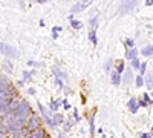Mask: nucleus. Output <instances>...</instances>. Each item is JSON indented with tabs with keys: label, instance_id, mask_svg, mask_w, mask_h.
Segmentation results:
<instances>
[{
	"label": "nucleus",
	"instance_id": "f257e3e1",
	"mask_svg": "<svg viewBox=\"0 0 153 138\" xmlns=\"http://www.w3.org/2000/svg\"><path fill=\"white\" fill-rule=\"evenodd\" d=\"M12 114L16 115V118L28 120V117H29V114H31V107H29V104H28L26 101H22V103L17 106V109L12 112Z\"/></svg>",
	"mask_w": 153,
	"mask_h": 138
},
{
	"label": "nucleus",
	"instance_id": "f03ea898",
	"mask_svg": "<svg viewBox=\"0 0 153 138\" xmlns=\"http://www.w3.org/2000/svg\"><path fill=\"white\" fill-rule=\"evenodd\" d=\"M0 52L5 54L6 57H12V58L19 57V52L16 48H12L11 45H6V43H2V42H0Z\"/></svg>",
	"mask_w": 153,
	"mask_h": 138
},
{
	"label": "nucleus",
	"instance_id": "7ed1b4c3",
	"mask_svg": "<svg viewBox=\"0 0 153 138\" xmlns=\"http://www.w3.org/2000/svg\"><path fill=\"white\" fill-rule=\"evenodd\" d=\"M136 3H138V0H124L121 8H120V12H121V14H126V12L132 11L136 6Z\"/></svg>",
	"mask_w": 153,
	"mask_h": 138
},
{
	"label": "nucleus",
	"instance_id": "20e7f679",
	"mask_svg": "<svg viewBox=\"0 0 153 138\" xmlns=\"http://www.w3.org/2000/svg\"><path fill=\"white\" fill-rule=\"evenodd\" d=\"M40 118H38L37 115H32L31 117V120H29V123H26L28 124V131L29 132H34V131H37V129H40Z\"/></svg>",
	"mask_w": 153,
	"mask_h": 138
},
{
	"label": "nucleus",
	"instance_id": "39448f33",
	"mask_svg": "<svg viewBox=\"0 0 153 138\" xmlns=\"http://www.w3.org/2000/svg\"><path fill=\"white\" fill-rule=\"evenodd\" d=\"M92 2H94V0H83V2H80V3L74 5V6H72V9H71V12H80L81 9H84L86 6H89Z\"/></svg>",
	"mask_w": 153,
	"mask_h": 138
},
{
	"label": "nucleus",
	"instance_id": "423d86ee",
	"mask_svg": "<svg viewBox=\"0 0 153 138\" xmlns=\"http://www.w3.org/2000/svg\"><path fill=\"white\" fill-rule=\"evenodd\" d=\"M28 138H46V134H45V131H42V129H37V131H34L32 134H29Z\"/></svg>",
	"mask_w": 153,
	"mask_h": 138
},
{
	"label": "nucleus",
	"instance_id": "0eeeda50",
	"mask_svg": "<svg viewBox=\"0 0 153 138\" xmlns=\"http://www.w3.org/2000/svg\"><path fill=\"white\" fill-rule=\"evenodd\" d=\"M132 81V71L127 69L124 71V77H123V84H129Z\"/></svg>",
	"mask_w": 153,
	"mask_h": 138
},
{
	"label": "nucleus",
	"instance_id": "6e6552de",
	"mask_svg": "<svg viewBox=\"0 0 153 138\" xmlns=\"http://www.w3.org/2000/svg\"><path fill=\"white\" fill-rule=\"evenodd\" d=\"M110 77H112V83H113L115 86L121 84V78H120V74H118L117 71H113V72L110 74Z\"/></svg>",
	"mask_w": 153,
	"mask_h": 138
},
{
	"label": "nucleus",
	"instance_id": "1a4fd4ad",
	"mask_svg": "<svg viewBox=\"0 0 153 138\" xmlns=\"http://www.w3.org/2000/svg\"><path fill=\"white\" fill-rule=\"evenodd\" d=\"M136 55H138L136 48H130L129 51H127V54H126V58H129V60H135V58H136Z\"/></svg>",
	"mask_w": 153,
	"mask_h": 138
},
{
	"label": "nucleus",
	"instance_id": "9d476101",
	"mask_svg": "<svg viewBox=\"0 0 153 138\" xmlns=\"http://www.w3.org/2000/svg\"><path fill=\"white\" fill-rule=\"evenodd\" d=\"M129 109H130V112H136V110H138V103H136L135 97H132V98L129 100Z\"/></svg>",
	"mask_w": 153,
	"mask_h": 138
},
{
	"label": "nucleus",
	"instance_id": "9b49d317",
	"mask_svg": "<svg viewBox=\"0 0 153 138\" xmlns=\"http://www.w3.org/2000/svg\"><path fill=\"white\" fill-rule=\"evenodd\" d=\"M6 87L8 86H3V84H0V101H6Z\"/></svg>",
	"mask_w": 153,
	"mask_h": 138
},
{
	"label": "nucleus",
	"instance_id": "f8f14e48",
	"mask_svg": "<svg viewBox=\"0 0 153 138\" xmlns=\"http://www.w3.org/2000/svg\"><path fill=\"white\" fill-rule=\"evenodd\" d=\"M6 109H8V101H0V115H3V114H6Z\"/></svg>",
	"mask_w": 153,
	"mask_h": 138
},
{
	"label": "nucleus",
	"instance_id": "ddd939ff",
	"mask_svg": "<svg viewBox=\"0 0 153 138\" xmlns=\"http://www.w3.org/2000/svg\"><path fill=\"white\" fill-rule=\"evenodd\" d=\"M152 52H153V49H152V46H150V45H149L147 48H144V49H143V54H144L146 57H152Z\"/></svg>",
	"mask_w": 153,
	"mask_h": 138
},
{
	"label": "nucleus",
	"instance_id": "4468645a",
	"mask_svg": "<svg viewBox=\"0 0 153 138\" xmlns=\"http://www.w3.org/2000/svg\"><path fill=\"white\" fill-rule=\"evenodd\" d=\"M52 121H54V124H61V123H63V115L57 114V115L52 118Z\"/></svg>",
	"mask_w": 153,
	"mask_h": 138
},
{
	"label": "nucleus",
	"instance_id": "2eb2a0df",
	"mask_svg": "<svg viewBox=\"0 0 153 138\" xmlns=\"http://www.w3.org/2000/svg\"><path fill=\"white\" fill-rule=\"evenodd\" d=\"M71 25H72V28H76V29L81 28V23H80V22H76V20H72Z\"/></svg>",
	"mask_w": 153,
	"mask_h": 138
},
{
	"label": "nucleus",
	"instance_id": "dca6fc26",
	"mask_svg": "<svg viewBox=\"0 0 153 138\" xmlns=\"http://www.w3.org/2000/svg\"><path fill=\"white\" fill-rule=\"evenodd\" d=\"M143 84H144L143 77H141V75H138V77H136V86H143Z\"/></svg>",
	"mask_w": 153,
	"mask_h": 138
},
{
	"label": "nucleus",
	"instance_id": "f3484780",
	"mask_svg": "<svg viewBox=\"0 0 153 138\" xmlns=\"http://www.w3.org/2000/svg\"><path fill=\"white\" fill-rule=\"evenodd\" d=\"M123 71H124V63H121V61H120L118 68H117V72H118V74H123Z\"/></svg>",
	"mask_w": 153,
	"mask_h": 138
},
{
	"label": "nucleus",
	"instance_id": "a211bd4d",
	"mask_svg": "<svg viewBox=\"0 0 153 138\" xmlns=\"http://www.w3.org/2000/svg\"><path fill=\"white\" fill-rule=\"evenodd\" d=\"M51 109L57 110V109H58V101H51Z\"/></svg>",
	"mask_w": 153,
	"mask_h": 138
},
{
	"label": "nucleus",
	"instance_id": "6ab92c4d",
	"mask_svg": "<svg viewBox=\"0 0 153 138\" xmlns=\"http://www.w3.org/2000/svg\"><path fill=\"white\" fill-rule=\"evenodd\" d=\"M91 40L94 45H97V37H95V31H91Z\"/></svg>",
	"mask_w": 153,
	"mask_h": 138
},
{
	"label": "nucleus",
	"instance_id": "aec40b11",
	"mask_svg": "<svg viewBox=\"0 0 153 138\" xmlns=\"http://www.w3.org/2000/svg\"><path fill=\"white\" fill-rule=\"evenodd\" d=\"M143 97H144V103H146V104H147V103H149V104L152 103V100H150V95H147V94H144Z\"/></svg>",
	"mask_w": 153,
	"mask_h": 138
},
{
	"label": "nucleus",
	"instance_id": "412c9836",
	"mask_svg": "<svg viewBox=\"0 0 153 138\" xmlns=\"http://www.w3.org/2000/svg\"><path fill=\"white\" fill-rule=\"evenodd\" d=\"M132 66H133V68H139V60H138V58L132 60Z\"/></svg>",
	"mask_w": 153,
	"mask_h": 138
},
{
	"label": "nucleus",
	"instance_id": "4be33fe9",
	"mask_svg": "<svg viewBox=\"0 0 153 138\" xmlns=\"http://www.w3.org/2000/svg\"><path fill=\"white\" fill-rule=\"evenodd\" d=\"M91 132H92V134L95 132V123H94V117L91 118Z\"/></svg>",
	"mask_w": 153,
	"mask_h": 138
},
{
	"label": "nucleus",
	"instance_id": "5701e85b",
	"mask_svg": "<svg viewBox=\"0 0 153 138\" xmlns=\"http://www.w3.org/2000/svg\"><path fill=\"white\" fill-rule=\"evenodd\" d=\"M146 69H147V66H146V65H139V71H141V75H143V74H146Z\"/></svg>",
	"mask_w": 153,
	"mask_h": 138
},
{
	"label": "nucleus",
	"instance_id": "b1692460",
	"mask_svg": "<svg viewBox=\"0 0 153 138\" xmlns=\"http://www.w3.org/2000/svg\"><path fill=\"white\" fill-rule=\"evenodd\" d=\"M146 84H147L149 87H152V75H149V77H147V81H146Z\"/></svg>",
	"mask_w": 153,
	"mask_h": 138
},
{
	"label": "nucleus",
	"instance_id": "393cba45",
	"mask_svg": "<svg viewBox=\"0 0 153 138\" xmlns=\"http://www.w3.org/2000/svg\"><path fill=\"white\" fill-rule=\"evenodd\" d=\"M127 45H129L130 48H133V45H135V43H133V40H132V39H129V40H127Z\"/></svg>",
	"mask_w": 153,
	"mask_h": 138
},
{
	"label": "nucleus",
	"instance_id": "a878e982",
	"mask_svg": "<svg viewBox=\"0 0 153 138\" xmlns=\"http://www.w3.org/2000/svg\"><path fill=\"white\" fill-rule=\"evenodd\" d=\"M23 77H25V80H29V78H31V74H29V72H26V74L23 75Z\"/></svg>",
	"mask_w": 153,
	"mask_h": 138
},
{
	"label": "nucleus",
	"instance_id": "bb28decb",
	"mask_svg": "<svg viewBox=\"0 0 153 138\" xmlns=\"http://www.w3.org/2000/svg\"><path fill=\"white\" fill-rule=\"evenodd\" d=\"M141 138H152V135H150V134H143Z\"/></svg>",
	"mask_w": 153,
	"mask_h": 138
},
{
	"label": "nucleus",
	"instance_id": "cd10ccee",
	"mask_svg": "<svg viewBox=\"0 0 153 138\" xmlns=\"http://www.w3.org/2000/svg\"><path fill=\"white\" fill-rule=\"evenodd\" d=\"M152 3H153V0H146V5L147 6H152Z\"/></svg>",
	"mask_w": 153,
	"mask_h": 138
},
{
	"label": "nucleus",
	"instance_id": "c85d7f7f",
	"mask_svg": "<svg viewBox=\"0 0 153 138\" xmlns=\"http://www.w3.org/2000/svg\"><path fill=\"white\" fill-rule=\"evenodd\" d=\"M28 92H29V94H31V95H34V94H35V89H34V87H31V89H29V91H28Z\"/></svg>",
	"mask_w": 153,
	"mask_h": 138
},
{
	"label": "nucleus",
	"instance_id": "c756f323",
	"mask_svg": "<svg viewBox=\"0 0 153 138\" xmlns=\"http://www.w3.org/2000/svg\"><path fill=\"white\" fill-rule=\"evenodd\" d=\"M58 138H66V135H65V134H60V135H58Z\"/></svg>",
	"mask_w": 153,
	"mask_h": 138
},
{
	"label": "nucleus",
	"instance_id": "7c9ffc66",
	"mask_svg": "<svg viewBox=\"0 0 153 138\" xmlns=\"http://www.w3.org/2000/svg\"><path fill=\"white\" fill-rule=\"evenodd\" d=\"M37 2H40V3H45V2H46V0H37Z\"/></svg>",
	"mask_w": 153,
	"mask_h": 138
}]
</instances>
